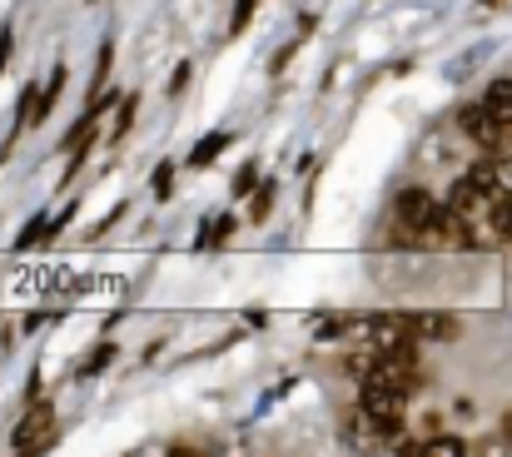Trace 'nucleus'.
Instances as JSON below:
<instances>
[{"instance_id":"obj_1","label":"nucleus","mask_w":512,"mask_h":457,"mask_svg":"<svg viewBox=\"0 0 512 457\" xmlns=\"http://www.w3.org/2000/svg\"><path fill=\"white\" fill-rule=\"evenodd\" d=\"M50 433H55V408L40 398V403H30L25 418L15 423L10 448H15V453H40V448H50Z\"/></svg>"},{"instance_id":"obj_2","label":"nucleus","mask_w":512,"mask_h":457,"mask_svg":"<svg viewBox=\"0 0 512 457\" xmlns=\"http://www.w3.org/2000/svg\"><path fill=\"white\" fill-rule=\"evenodd\" d=\"M458 130H463V135H468L478 150H488V154L498 150V145H503V135H508V125H503V120H498V115H493L483 100L458 110Z\"/></svg>"},{"instance_id":"obj_3","label":"nucleus","mask_w":512,"mask_h":457,"mask_svg":"<svg viewBox=\"0 0 512 457\" xmlns=\"http://www.w3.org/2000/svg\"><path fill=\"white\" fill-rule=\"evenodd\" d=\"M408 398H413V393H403V388H383V383H363V388H358V408L373 413V418H403Z\"/></svg>"},{"instance_id":"obj_4","label":"nucleus","mask_w":512,"mask_h":457,"mask_svg":"<svg viewBox=\"0 0 512 457\" xmlns=\"http://www.w3.org/2000/svg\"><path fill=\"white\" fill-rule=\"evenodd\" d=\"M433 209H438V199L428 194V189H403L398 199H393V219L398 224H408V229H428V219H433Z\"/></svg>"},{"instance_id":"obj_5","label":"nucleus","mask_w":512,"mask_h":457,"mask_svg":"<svg viewBox=\"0 0 512 457\" xmlns=\"http://www.w3.org/2000/svg\"><path fill=\"white\" fill-rule=\"evenodd\" d=\"M408 323H413V338L418 343H448V338H458V318L453 313H408Z\"/></svg>"},{"instance_id":"obj_6","label":"nucleus","mask_w":512,"mask_h":457,"mask_svg":"<svg viewBox=\"0 0 512 457\" xmlns=\"http://www.w3.org/2000/svg\"><path fill=\"white\" fill-rule=\"evenodd\" d=\"M508 169H512L508 159H498V154H483V159L468 169V179H473L483 194H493V199H498V194H503V179H508Z\"/></svg>"},{"instance_id":"obj_7","label":"nucleus","mask_w":512,"mask_h":457,"mask_svg":"<svg viewBox=\"0 0 512 457\" xmlns=\"http://www.w3.org/2000/svg\"><path fill=\"white\" fill-rule=\"evenodd\" d=\"M65 75H70L65 65H55V70H50V85L35 95V115H30V125H45V120L55 115V105H60V95H65Z\"/></svg>"},{"instance_id":"obj_8","label":"nucleus","mask_w":512,"mask_h":457,"mask_svg":"<svg viewBox=\"0 0 512 457\" xmlns=\"http://www.w3.org/2000/svg\"><path fill=\"white\" fill-rule=\"evenodd\" d=\"M234 229H239V219H234V214H214V219H204V224H199L194 249H224Z\"/></svg>"},{"instance_id":"obj_9","label":"nucleus","mask_w":512,"mask_h":457,"mask_svg":"<svg viewBox=\"0 0 512 457\" xmlns=\"http://www.w3.org/2000/svg\"><path fill=\"white\" fill-rule=\"evenodd\" d=\"M229 145H234V135H229V130H214V135H204V140L189 150V169H209V164L229 150Z\"/></svg>"},{"instance_id":"obj_10","label":"nucleus","mask_w":512,"mask_h":457,"mask_svg":"<svg viewBox=\"0 0 512 457\" xmlns=\"http://www.w3.org/2000/svg\"><path fill=\"white\" fill-rule=\"evenodd\" d=\"M45 239H50V214H30L10 249H15V254H30V249H35V244H45Z\"/></svg>"},{"instance_id":"obj_11","label":"nucleus","mask_w":512,"mask_h":457,"mask_svg":"<svg viewBox=\"0 0 512 457\" xmlns=\"http://www.w3.org/2000/svg\"><path fill=\"white\" fill-rule=\"evenodd\" d=\"M488 229L498 234V244H508V239H512V194H508V189L493 199V209H488Z\"/></svg>"},{"instance_id":"obj_12","label":"nucleus","mask_w":512,"mask_h":457,"mask_svg":"<svg viewBox=\"0 0 512 457\" xmlns=\"http://www.w3.org/2000/svg\"><path fill=\"white\" fill-rule=\"evenodd\" d=\"M483 105H488L503 125H512V80H493L488 95H483Z\"/></svg>"},{"instance_id":"obj_13","label":"nucleus","mask_w":512,"mask_h":457,"mask_svg":"<svg viewBox=\"0 0 512 457\" xmlns=\"http://www.w3.org/2000/svg\"><path fill=\"white\" fill-rule=\"evenodd\" d=\"M259 184H264V179H259V159H249V164H239V174H234V184H229V199H249Z\"/></svg>"},{"instance_id":"obj_14","label":"nucleus","mask_w":512,"mask_h":457,"mask_svg":"<svg viewBox=\"0 0 512 457\" xmlns=\"http://www.w3.org/2000/svg\"><path fill=\"white\" fill-rule=\"evenodd\" d=\"M135 115H140V95L130 90V95L120 100V115H115V130H110V145H120V140H125V130L135 125Z\"/></svg>"},{"instance_id":"obj_15","label":"nucleus","mask_w":512,"mask_h":457,"mask_svg":"<svg viewBox=\"0 0 512 457\" xmlns=\"http://www.w3.org/2000/svg\"><path fill=\"white\" fill-rule=\"evenodd\" d=\"M274 194H279V184H274V179H264V184L254 189V204H249V224H264V219H269V209H274Z\"/></svg>"},{"instance_id":"obj_16","label":"nucleus","mask_w":512,"mask_h":457,"mask_svg":"<svg viewBox=\"0 0 512 457\" xmlns=\"http://www.w3.org/2000/svg\"><path fill=\"white\" fill-rule=\"evenodd\" d=\"M115 353H120L115 343H95V348H90V358L80 363V373H85V378H95V373H105V368L115 363Z\"/></svg>"},{"instance_id":"obj_17","label":"nucleus","mask_w":512,"mask_h":457,"mask_svg":"<svg viewBox=\"0 0 512 457\" xmlns=\"http://www.w3.org/2000/svg\"><path fill=\"white\" fill-rule=\"evenodd\" d=\"M254 10H259V0H234V10H229V40H239V35L249 30Z\"/></svg>"},{"instance_id":"obj_18","label":"nucleus","mask_w":512,"mask_h":457,"mask_svg":"<svg viewBox=\"0 0 512 457\" xmlns=\"http://www.w3.org/2000/svg\"><path fill=\"white\" fill-rule=\"evenodd\" d=\"M150 194H155L160 204H170V194H174V164H155V174H150Z\"/></svg>"},{"instance_id":"obj_19","label":"nucleus","mask_w":512,"mask_h":457,"mask_svg":"<svg viewBox=\"0 0 512 457\" xmlns=\"http://www.w3.org/2000/svg\"><path fill=\"white\" fill-rule=\"evenodd\" d=\"M413 453H428V457H458V453H468V443L463 438H428L423 448H413Z\"/></svg>"},{"instance_id":"obj_20","label":"nucleus","mask_w":512,"mask_h":457,"mask_svg":"<svg viewBox=\"0 0 512 457\" xmlns=\"http://www.w3.org/2000/svg\"><path fill=\"white\" fill-rule=\"evenodd\" d=\"M110 60H115V40H105V45H100V60H95L90 90H105V80H110Z\"/></svg>"},{"instance_id":"obj_21","label":"nucleus","mask_w":512,"mask_h":457,"mask_svg":"<svg viewBox=\"0 0 512 457\" xmlns=\"http://www.w3.org/2000/svg\"><path fill=\"white\" fill-rule=\"evenodd\" d=\"M343 333H348V318H319V323H314V338H324V343H329V338H343Z\"/></svg>"},{"instance_id":"obj_22","label":"nucleus","mask_w":512,"mask_h":457,"mask_svg":"<svg viewBox=\"0 0 512 457\" xmlns=\"http://www.w3.org/2000/svg\"><path fill=\"white\" fill-rule=\"evenodd\" d=\"M189 75H194V65H189V60H184V65H174V75H170V85H165V95H184V85H189Z\"/></svg>"},{"instance_id":"obj_23","label":"nucleus","mask_w":512,"mask_h":457,"mask_svg":"<svg viewBox=\"0 0 512 457\" xmlns=\"http://www.w3.org/2000/svg\"><path fill=\"white\" fill-rule=\"evenodd\" d=\"M125 214H130V204H115V209H110V214H105V219L95 224V234H90V239H100V234H110V229H115V224H120Z\"/></svg>"},{"instance_id":"obj_24","label":"nucleus","mask_w":512,"mask_h":457,"mask_svg":"<svg viewBox=\"0 0 512 457\" xmlns=\"http://www.w3.org/2000/svg\"><path fill=\"white\" fill-rule=\"evenodd\" d=\"M10 50H15V30H10V20H0V75L10 65Z\"/></svg>"},{"instance_id":"obj_25","label":"nucleus","mask_w":512,"mask_h":457,"mask_svg":"<svg viewBox=\"0 0 512 457\" xmlns=\"http://www.w3.org/2000/svg\"><path fill=\"white\" fill-rule=\"evenodd\" d=\"M70 219H75V204H65V209H60V214L50 219V239H55V234H60V229L70 224Z\"/></svg>"},{"instance_id":"obj_26","label":"nucleus","mask_w":512,"mask_h":457,"mask_svg":"<svg viewBox=\"0 0 512 457\" xmlns=\"http://www.w3.org/2000/svg\"><path fill=\"white\" fill-rule=\"evenodd\" d=\"M294 50H299V45H284V50H279V55H274V65H269V70H274V75H279V70H284V65H289V60H294Z\"/></svg>"},{"instance_id":"obj_27","label":"nucleus","mask_w":512,"mask_h":457,"mask_svg":"<svg viewBox=\"0 0 512 457\" xmlns=\"http://www.w3.org/2000/svg\"><path fill=\"white\" fill-rule=\"evenodd\" d=\"M503 443L512 448V413H503Z\"/></svg>"}]
</instances>
